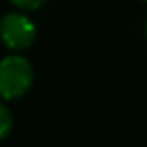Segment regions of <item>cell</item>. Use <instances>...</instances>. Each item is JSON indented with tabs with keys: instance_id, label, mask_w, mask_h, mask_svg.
Returning <instances> with one entry per match:
<instances>
[{
	"instance_id": "cell-1",
	"label": "cell",
	"mask_w": 147,
	"mask_h": 147,
	"mask_svg": "<svg viewBox=\"0 0 147 147\" xmlns=\"http://www.w3.org/2000/svg\"><path fill=\"white\" fill-rule=\"evenodd\" d=\"M34 71L22 56H7L0 60V97L19 99L30 90Z\"/></svg>"
},
{
	"instance_id": "cell-2",
	"label": "cell",
	"mask_w": 147,
	"mask_h": 147,
	"mask_svg": "<svg viewBox=\"0 0 147 147\" xmlns=\"http://www.w3.org/2000/svg\"><path fill=\"white\" fill-rule=\"evenodd\" d=\"M0 37L13 50L28 49L36 39V24L21 13H7L0 22Z\"/></svg>"
},
{
	"instance_id": "cell-3",
	"label": "cell",
	"mask_w": 147,
	"mask_h": 147,
	"mask_svg": "<svg viewBox=\"0 0 147 147\" xmlns=\"http://www.w3.org/2000/svg\"><path fill=\"white\" fill-rule=\"evenodd\" d=\"M11 127H13V117H11L9 110L0 102V140L9 134Z\"/></svg>"
},
{
	"instance_id": "cell-4",
	"label": "cell",
	"mask_w": 147,
	"mask_h": 147,
	"mask_svg": "<svg viewBox=\"0 0 147 147\" xmlns=\"http://www.w3.org/2000/svg\"><path fill=\"white\" fill-rule=\"evenodd\" d=\"M13 4H17L19 7H24V9H36V7L43 6L47 0H11Z\"/></svg>"
}]
</instances>
